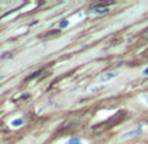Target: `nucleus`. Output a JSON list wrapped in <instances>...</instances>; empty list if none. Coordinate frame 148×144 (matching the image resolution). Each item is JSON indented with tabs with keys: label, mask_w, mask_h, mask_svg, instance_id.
I'll use <instances>...</instances> for the list:
<instances>
[{
	"label": "nucleus",
	"mask_w": 148,
	"mask_h": 144,
	"mask_svg": "<svg viewBox=\"0 0 148 144\" xmlns=\"http://www.w3.org/2000/svg\"><path fill=\"white\" fill-rule=\"evenodd\" d=\"M118 74L117 72H106V74L101 75V77H100V83H106V81H110V80H113L114 77H117Z\"/></svg>",
	"instance_id": "1"
},
{
	"label": "nucleus",
	"mask_w": 148,
	"mask_h": 144,
	"mask_svg": "<svg viewBox=\"0 0 148 144\" xmlns=\"http://www.w3.org/2000/svg\"><path fill=\"white\" fill-rule=\"evenodd\" d=\"M109 12V8L108 7H96L92 9L93 15H105V13Z\"/></svg>",
	"instance_id": "2"
},
{
	"label": "nucleus",
	"mask_w": 148,
	"mask_h": 144,
	"mask_svg": "<svg viewBox=\"0 0 148 144\" xmlns=\"http://www.w3.org/2000/svg\"><path fill=\"white\" fill-rule=\"evenodd\" d=\"M140 131H142V126H139V129L136 130V127L134 130H131V131L126 132V134H123V138H130V136H136L138 134H140Z\"/></svg>",
	"instance_id": "3"
},
{
	"label": "nucleus",
	"mask_w": 148,
	"mask_h": 144,
	"mask_svg": "<svg viewBox=\"0 0 148 144\" xmlns=\"http://www.w3.org/2000/svg\"><path fill=\"white\" fill-rule=\"evenodd\" d=\"M22 123H24V119H22V118H17V119L12 121L11 125H12L13 127H19V126H22Z\"/></svg>",
	"instance_id": "4"
},
{
	"label": "nucleus",
	"mask_w": 148,
	"mask_h": 144,
	"mask_svg": "<svg viewBox=\"0 0 148 144\" xmlns=\"http://www.w3.org/2000/svg\"><path fill=\"white\" fill-rule=\"evenodd\" d=\"M66 144H83V141H81V139H79V138H74V139H70Z\"/></svg>",
	"instance_id": "5"
},
{
	"label": "nucleus",
	"mask_w": 148,
	"mask_h": 144,
	"mask_svg": "<svg viewBox=\"0 0 148 144\" xmlns=\"http://www.w3.org/2000/svg\"><path fill=\"white\" fill-rule=\"evenodd\" d=\"M68 25H70V21H68V20H62V21L59 22V28H67Z\"/></svg>",
	"instance_id": "6"
},
{
	"label": "nucleus",
	"mask_w": 148,
	"mask_h": 144,
	"mask_svg": "<svg viewBox=\"0 0 148 144\" xmlns=\"http://www.w3.org/2000/svg\"><path fill=\"white\" fill-rule=\"evenodd\" d=\"M143 75H145V76H148V67L145 68L144 71H143Z\"/></svg>",
	"instance_id": "7"
},
{
	"label": "nucleus",
	"mask_w": 148,
	"mask_h": 144,
	"mask_svg": "<svg viewBox=\"0 0 148 144\" xmlns=\"http://www.w3.org/2000/svg\"><path fill=\"white\" fill-rule=\"evenodd\" d=\"M144 100H145V102H147V104H148V96H145V97H144Z\"/></svg>",
	"instance_id": "8"
}]
</instances>
